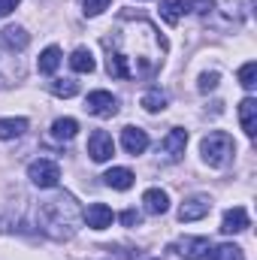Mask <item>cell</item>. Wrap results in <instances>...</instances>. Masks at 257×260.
Masks as SVG:
<instances>
[{
    "label": "cell",
    "instance_id": "obj_29",
    "mask_svg": "<svg viewBox=\"0 0 257 260\" xmlns=\"http://www.w3.org/2000/svg\"><path fill=\"white\" fill-rule=\"evenodd\" d=\"M121 224H124V227H139V224H142V215H139L136 209H124V212H121Z\"/></svg>",
    "mask_w": 257,
    "mask_h": 260
},
{
    "label": "cell",
    "instance_id": "obj_4",
    "mask_svg": "<svg viewBox=\"0 0 257 260\" xmlns=\"http://www.w3.org/2000/svg\"><path fill=\"white\" fill-rule=\"evenodd\" d=\"M85 109L97 118H112L118 112V97L109 94V91H91L85 97Z\"/></svg>",
    "mask_w": 257,
    "mask_h": 260
},
{
    "label": "cell",
    "instance_id": "obj_11",
    "mask_svg": "<svg viewBox=\"0 0 257 260\" xmlns=\"http://www.w3.org/2000/svg\"><path fill=\"white\" fill-rule=\"evenodd\" d=\"M248 224H251L248 212H245L242 206H233V209H227V212H224L221 230H224V233H242V230H248Z\"/></svg>",
    "mask_w": 257,
    "mask_h": 260
},
{
    "label": "cell",
    "instance_id": "obj_12",
    "mask_svg": "<svg viewBox=\"0 0 257 260\" xmlns=\"http://www.w3.org/2000/svg\"><path fill=\"white\" fill-rule=\"evenodd\" d=\"M239 124H242L248 139H254V133H257V100L254 97H245L239 103Z\"/></svg>",
    "mask_w": 257,
    "mask_h": 260
},
{
    "label": "cell",
    "instance_id": "obj_19",
    "mask_svg": "<svg viewBox=\"0 0 257 260\" xmlns=\"http://www.w3.org/2000/svg\"><path fill=\"white\" fill-rule=\"evenodd\" d=\"M76 133H79V121H76V118H58V121L52 124V136L61 139V142H70Z\"/></svg>",
    "mask_w": 257,
    "mask_h": 260
},
{
    "label": "cell",
    "instance_id": "obj_16",
    "mask_svg": "<svg viewBox=\"0 0 257 260\" xmlns=\"http://www.w3.org/2000/svg\"><path fill=\"white\" fill-rule=\"evenodd\" d=\"M182 15H185V0H164V3H160V18H164L170 27H176V24L182 21Z\"/></svg>",
    "mask_w": 257,
    "mask_h": 260
},
{
    "label": "cell",
    "instance_id": "obj_8",
    "mask_svg": "<svg viewBox=\"0 0 257 260\" xmlns=\"http://www.w3.org/2000/svg\"><path fill=\"white\" fill-rule=\"evenodd\" d=\"M85 221H88L91 230H106V227H112L115 215H112V209H109L106 203H91V206L85 209Z\"/></svg>",
    "mask_w": 257,
    "mask_h": 260
},
{
    "label": "cell",
    "instance_id": "obj_18",
    "mask_svg": "<svg viewBox=\"0 0 257 260\" xmlns=\"http://www.w3.org/2000/svg\"><path fill=\"white\" fill-rule=\"evenodd\" d=\"M37 67H40V73H43V76H52V73L61 67V49H58V46H49V49L40 55Z\"/></svg>",
    "mask_w": 257,
    "mask_h": 260
},
{
    "label": "cell",
    "instance_id": "obj_6",
    "mask_svg": "<svg viewBox=\"0 0 257 260\" xmlns=\"http://www.w3.org/2000/svg\"><path fill=\"white\" fill-rule=\"evenodd\" d=\"M176 248H179L182 257H188V260H209V254H212V242L206 236H188Z\"/></svg>",
    "mask_w": 257,
    "mask_h": 260
},
{
    "label": "cell",
    "instance_id": "obj_23",
    "mask_svg": "<svg viewBox=\"0 0 257 260\" xmlns=\"http://www.w3.org/2000/svg\"><path fill=\"white\" fill-rule=\"evenodd\" d=\"M209 260H245V254H242V248H239V245L224 242V245H212Z\"/></svg>",
    "mask_w": 257,
    "mask_h": 260
},
{
    "label": "cell",
    "instance_id": "obj_14",
    "mask_svg": "<svg viewBox=\"0 0 257 260\" xmlns=\"http://www.w3.org/2000/svg\"><path fill=\"white\" fill-rule=\"evenodd\" d=\"M103 179H106V185L115 188V191H130L136 176H133V170H127V167H112Z\"/></svg>",
    "mask_w": 257,
    "mask_h": 260
},
{
    "label": "cell",
    "instance_id": "obj_5",
    "mask_svg": "<svg viewBox=\"0 0 257 260\" xmlns=\"http://www.w3.org/2000/svg\"><path fill=\"white\" fill-rule=\"evenodd\" d=\"M88 154H91V160L106 164V160L115 154V142H112V136H109L106 130H94V133L88 136Z\"/></svg>",
    "mask_w": 257,
    "mask_h": 260
},
{
    "label": "cell",
    "instance_id": "obj_20",
    "mask_svg": "<svg viewBox=\"0 0 257 260\" xmlns=\"http://www.w3.org/2000/svg\"><path fill=\"white\" fill-rule=\"evenodd\" d=\"M142 109H145V112H164V109H167V94H164L160 88L145 91V94H142Z\"/></svg>",
    "mask_w": 257,
    "mask_h": 260
},
{
    "label": "cell",
    "instance_id": "obj_1",
    "mask_svg": "<svg viewBox=\"0 0 257 260\" xmlns=\"http://www.w3.org/2000/svg\"><path fill=\"white\" fill-rule=\"evenodd\" d=\"M79 218H82V212H79L76 200L70 194L46 200V203L40 206V227H43L49 236H55V239H70V236L76 233Z\"/></svg>",
    "mask_w": 257,
    "mask_h": 260
},
{
    "label": "cell",
    "instance_id": "obj_26",
    "mask_svg": "<svg viewBox=\"0 0 257 260\" xmlns=\"http://www.w3.org/2000/svg\"><path fill=\"white\" fill-rule=\"evenodd\" d=\"M185 9H191L197 15H209L215 9V0H185Z\"/></svg>",
    "mask_w": 257,
    "mask_h": 260
},
{
    "label": "cell",
    "instance_id": "obj_15",
    "mask_svg": "<svg viewBox=\"0 0 257 260\" xmlns=\"http://www.w3.org/2000/svg\"><path fill=\"white\" fill-rule=\"evenodd\" d=\"M27 43H30V37L24 27H6L3 30V46L9 52H21V49H27Z\"/></svg>",
    "mask_w": 257,
    "mask_h": 260
},
{
    "label": "cell",
    "instance_id": "obj_21",
    "mask_svg": "<svg viewBox=\"0 0 257 260\" xmlns=\"http://www.w3.org/2000/svg\"><path fill=\"white\" fill-rule=\"evenodd\" d=\"M70 67L76 70V73H94V55L88 52V49H76L73 55H70Z\"/></svg>",
    "mask_w": 257,
    "mask_h": 260
},
{
    "label": "cell",
    "instance_id": "obj_25",
    "mask_svg": "<svg viewBox=\"0 0 257 260\" xmlns=\"http://www.w3.org/2000/svg\"><path fill=\"white\" fill-rule=\"evenodd\" d=\"M52 94L55 97H76L79 94V82H73V79H55L52 82Z\"/></svg>",
    "mask_w": 257,
    "mask_h": 260
},
{
    "label": "cell",
    "instance_id": "obj_10",
    "mask_svg": "<svg viewBox=\"0 0 257 260\" xmlns=\"http://www.w3.org/2000/svg\"><path fill=\"white\" fill-rule=\"evenodd\" d=\"M121 145H124V151L127 154H142L145 148H148V133L142 127H124L121 130Z\"/></svg>",
    "mask_w": 257,
    "mask_h": 260
},
{
    "label": "cell",
    "instance_id": "obj_24",
    "mask_svg": "<svg viewBox=\"0 0 257 260\" xmlns=\"http://www.w3.org/2000/svg\"><path fill=\"white\" fill-rule=\"evenodd\" d=\"M239 85H242L245 91H254V85H257V64L254 61H248V64L239 67Z\"/></svg>",
    "mask_w": 257,
    "mask_h": 260
},
{
    "label": "cell",
    "instance_id": "obj_22",
    "mask_svg": "<svg viewBox=\"0 0 257 260\" xmlns=\"http://www.w3.org/2000/svg\"><path fill=\"white\" fill-rule=\"evenodd\" d=\"M27 130V118H0V139H15Z\"/></svg>",
    "mask_w": 257,
    "mask_h": 260
},
{
    "label": "cell",
    "instance_id": "obj_28",
    "mask_svg": "<svg viewBox=\"0 0 257 260\" xmlns=\"http://www.w3.org/2000/svg\"><path fill=\"white\" fill-rule=\"evenodd\" d=\"M218 79H221L218 73H203V76H200V91H203V94H206V91H215V88H218Z\"/></svg>",
    "mask_w": 257,
    "mask_h": 260
},
{
    "label": "cell",
    "instance_id": "obj_30",
    "mask_svg": "<svg viewBox=\"0 0 257 260\" xmlns=\"http://www.w3.org/2000/svg\"><path fill=\"white\" fill-rule=\"evenodd\" d=\"M21 0H0V15H9V12H15V6H18Z\"/></svg>",
    "mask_w": 257,
    "mask_h": 260
},
{
    "label": "cell",
    "instance_id": "obj_3",
    "mask_svg": "<svg viewBox=\"0 0 257 260\" xmlns=\"http://www.w3.org/2000/svg\"><path fill=\"white\" fill-rule=\"evenodd\" d=\"M27 179H30L37 188H55V185L61 182V167H58L55 160L40 157V160H34V164L27 167Z\"/></svg>",
    "mask_w": 257,
    "mask_h": 260
},
{
    "label": "cell",
    "instance_id": "obj_2",
    "mask_svg": "<svg viewBox=\"0 0 257 260\" xmlns=\"http://www.w3.org/2000/svg\"><path fill=\"white\" fill-rule=\"evenodd\" d=\"M233 151H236V145H233V139H230V133H224V130H212L203 142H200V154H203V160L209 164V167H224L230 157H233Z\"/></svg>",
    "mask_w": 257,
    "mask_h": 260
},
{
    "label": "cell",
    "instance_id": "obj_27",
    "mask_svg": "<svg viewBox=\"0 0 257 260\" xmlns=\"http://www.w3.org/2000/svg\"><path fill=\"white\" fill-rule=\"evenodd\" d=\"M109 3H112V0H85V15L94 18V15H100L103 9H109Z\"/></svg>",
    "mask_w": 257,
    "mask_h": 260
},
{
    "label": "cell",
    "instance_id": "obj_7",
    "mask_svg": "<svg viewBox=\"0 0 257 260\" xmlns=\"http://www.w3.org/2000/svg\"><path fill=\"white\" fill-rule=\"evenodd\" d=\"M185 145H188V130L185 127H173L167 136H164V154H167V160H182V154H185Z\"/></svg>",
    "mask_w": 257,
    "mask_h": 260
},
{
    "label": "cell",
    "instance_id": "obj_17",
    "mask_svg": "<svg viewBox=\"0 0 257 260\" xmlns=\"http://www.w3.org/2000/svg\"><path fill=\"white\" fill-rule=\"evenodd\" d=\"M106 70H109V76H115V79H133V70L127 67V55H121V52H112V55H109Z\"/></svg>",
    "mask_w": 257,
    "mask_h": 260
},
{
    "label": "cell",
    "instance_id": "obj_9",
    "mask_svg": "<svg viewBox=\"0 0 257 260\" xmlns=\"http://www.w3.org/2000/svg\"><path fill=\"white\" fill-rule=\"evenodd\" d=\"M209 212H212V203H209L206 197H191V200L182 203L179 221H200V218H206Z\"/></svg>",
    "mask_w": 257,
    "mask_h": 260
},
{
    "label": "cell",
    "instance_id": "obj_13",
    "mask_svg": "<svg viewBox=\"0 0 257 260\" xmlns=\"http://www.w3.org/2000/svg\"><path fill=\"white\" fill-rule=\"evenodd\" d=\"M142 206H145L148 215H164V212L170 209V194L160 191V188H148V191L142 194Z\"/></svg>",
    "mask_w": 257,
    "mask_h": 260
}]
</instances>
